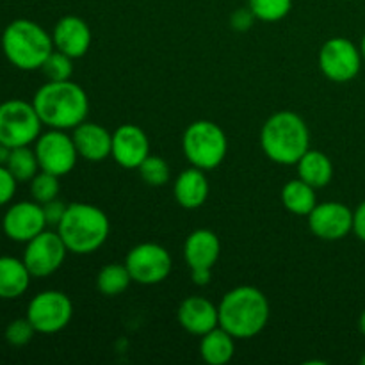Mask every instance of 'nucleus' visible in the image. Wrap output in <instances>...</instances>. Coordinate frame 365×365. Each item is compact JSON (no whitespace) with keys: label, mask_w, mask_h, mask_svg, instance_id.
Segmentation results:
<instances>
[{"label":"nucleus","mask_w":365,"mask_h":365,"mask_svg":"<svg viewBox=\"0 0 365 365\" xmlns=\"http://www.w3.org/2000/svg\"><path fill=\"white\" fill-rule=\"evenodd\" d=\"M255 14L252 13V9L250 7H241V9H235L234 13H232L230 16V25L234 31L237 32H245V31H250L253 25V21H255Z\"/></svg>","instance_id":"nucleus-34"},{"label":"nucleus","mask_w":365,"mask_h":365,"mask_svg":"<svg viewBox=\"0 0 365 365\" xmlns=\"http://www.w3.org/2000/svg\"><path fill=\"white\" fill-rule=\"evenodd\" d=\"M78 157L91 163H100L113 153V134L98 123L82 121L71 134Z\"/></svg>","instance_id":"nucleus-18"},{"label":"nucleus","mask_w":365,"mask_h":365,"mask_svg":"<svg viewBox=\"0 0 365 365\" xmlns=\"http://www.w3.org/2000/svg\"><path fill=\"white\" fill-rule=\"evenodd\" d=\"M9 153H11V148H7V146L0 145V164H2V166H6V164H7V159H9Z\"/></svg>","instance_id":"nucleus-37"},{"label":"nucleus","mask_w":365,"mask_h":365,"mask_svg":"<svg viewBox=\"0 0 365 365\" xmlns=\"http://www.w3.org/2000/svg\"><path fill=\"white\" fill-rule=\"evenodd\" d=\"M48 227L38 202H20L9 207L2 220V228L11 241L29 242Z\"/></svg>","instance_id":"nucleus-14"},{"label":"nucleus","mask_w":365,"mask_h":365,"mask_svg":"<svg viewBox=\"0 0 365 365\" xmlns=\"http://www.w3.org/2000/svg\"><path fill=\"white\" fill-rule=\"evenodd\" d=\"M16 178L11 175V171L0 164V207L13 200L14 192H16Z\"/></svg>","instance_id":"nucleus-32"},{"label":"nucleus","mask_w":365,"mask_h":365,"mask_svg":"<svg viewBox=\"0 0 365 365\" xmlns=\"http://www.w3.org/2000/svg\"><path fill=\"white\" fill-rule=\"evenodd\" d=\"M138 171L143 182L152 185V187H163L170 180V166L163 157L148 155L138 168Z\"/></svg>","instance_id":"nucleus-28"},{"label":"nucleus","mask_w":365,"mask_h":365,"mask_svg":"<svg viewBox=\"0 0 365 365\" xmlns=\"http://www.w3.org/2000/svg\"><path fill=\"white\" fill-rule=\"evenodd\" d=\"M32 274L24 260L0 257V299H16L27 292Z\"/></svg>","instance_id":"nucleus-21"},{"label":"nucleus","mask_w":365,"mask_h":365,"mask_svg":"<svg viewBox=\"0 0 365 365\" xmlns=\"http://www.w3.org/2000/svg\"><path fill=\"white\" fill-rule=\"evenodd\" d=\"M309 228L323 241H341L353 232V210L341 202L317 203L309 214Z\"/></svg>","instance_id":"nucleus-13"},{"label":"nucleus","mask_w":365,"mask_h":365,"mask_svg":"<svg viewBox=\"0 0 365 365\" xmlns=\"http://www.w3.org/2000/svg\"><path fill=\"white\" fill-rule=\"evenodd\" d=\"M6 168L16 178V182H31L38 175L39 163L34 150L29 146H18V148H11Z\"/></svg>","instance_id":"nucleus-26"},{"label":"nucleus","mask_w":365,"mask_h":365,"mask_svg":"<svg viewBox=\"0 0 365 365\" xmlns=\"http://www.w3.org/2000/svg\"><path fill=\"white\" fill-rule=\"evenodd\" d=\"M132 282L141 285H157L166 280L173 267L170 252L155 242L134 246L125 259Z\"/></svg>","instance_id":"nucleus-9"},{"label":"nucleus","mask_w":365,"mask_h":365,"mask_svg":"<svg viewBox=\"0 0 365 365\" xmlns=\"http://www.w3.org/2000/svg\"><path fill=\"white\" fill-rule=\"evenodd\" d=\"M43 125L57 130H70L86 121L89 98L84 89L71 81H48L32 100Z\"/></svg>","instance_id":"nucleus-1"},{"label":"nucleus","mask_w":365,"mask_h":365,"mask_svg":"<svg viewBox=\"0 0 365 365\" xmlns=\"http://www.w3.org/2000/svg\"><path fill=\"white\" fill-rule=\"evenodd\" d=\"M53 48L78 59L88 53L91 46V29L82 18L68 14L56 24L52 32Z\"/></svg>","instance_id":"nucleus-16"},{"label":"nucleus","mask_w":365,"mask_h":365,"mask_svg":"<svg viewBox=\"0 0 365 365\" xmlns=\"http://www.w3.org/2000/svg\"><path fill=\"white\" fill-rule=\"evenodd\" d=\"M282 203L294 216H309L317 205L316 189L302 178L287 182L282 189Z\"/></svg>","instance_id":"nucleus-24"},{"label":"nucleus","mask_w":365,"mask_h":365,"mask_svg":"<svg viewBox=\"0 0 365 365\" xmlns=\"http://www.w3.org/2000/svg\"><path fill=\"white\" fill-rule=\"evenodd\" d=\"M178 323L191 335H205L220 327V312L210 299L202 296H189L178 307Z\"/></svg>","instance_id":"nucleus-17"},{"label":"nucleus","mask_w":365,"mask_h":365,"mask_svg":"<svg viewBox=\"0 0 365 365\" xmlns=\"http://www.w3.org/2000/svg\"><path fill=\"white\" fill-rule=\"evenodd\" d=\"M220 327L234 339L257 337L269 323V302L252 285H241L223 296L217 305Z\"/></svg>","instance_id":"nucleus-2"},{"label":"nucleus","mask_w":365,"mask_h":365,"mask_svg":"<svg viewBox=\"0 0 365 365\" xmlns=\"http://www.w3.org/2000/svg\"><path fill=\"white\" fill-rule=\"evenodd\" d=\"M360 364H362V365H365V355L362 356V359H360Z\"/></svg>","instance_id":"nucleus-40"},{"label":"nucleus","mask_w":365,"mask_h":365,"mask_svg":"<svg viewBox=\"0 0 365 365\" xmlns=\"http://www.w3.org/2000/svg\"><path fill=\"white\" fill-rule=\"evenodd\" d=\"M353 234L365 242V202L360 203L353 212Z\"/></svg>","instance_id":"nucleus-35"},{"label":"nucleus","mask_w":365,"mask_h":365,"mask_svg":"<svg viewBox=\"0 0 365 365\" xmlns=\"http://www.w3.org/2000/svg\"><path fill=\"white\" fill-rule=\"evenodd\" d=\"M34 334H36V328L32 327V323L27 319V317H24V319H14L7 324L6 341L9 342L11 346L20 348V346L29 344V342L32 341V337H34Z\"/></svg>","instance_id":"nucleus-31"},{"label":"nucleus","mask_w":365,"mask_h":365,"mask_svg":"<svg viewBox=\"0 0 365 365\" xmlns=\"http://www.w3.org/2000/svg\"><path fill=\"white\" fill-rule=\"evenodd\" d=\"M182 148L195 168L203 171L216 170L228 152V139L223 128L209 120L192 121L184 132Z\"/></svg>","instance_id":"nucleus-6"},{"label":"nucleus","mask_w":365,"mask_h":365,"mask_svg":"<svg viewBox=\"0 0 365 365\" xmlns=\"http://www.w3.org/2000/svg\"><path fill=\"white\" fill-rule=\"evenodd\" d=\"M248 7L260 21L284 20L292 9V0H248Z\"/></svg>","instance_id":"nucleus-27"},{"label":"nucleus","mask_w":365,"mask_h":365,"mask_svg":"<svg viewBox=\"0 0 365 365\" xmlns=\"http://www.w3.org/2000/svg\"><path fill=\"white\" fill-rule=\"evenodd\" d=\"M221 253L220 237L212 230L198 228L185 239L184 257L191 269H212Z\"/></svg>","instance_id":"nucleus-19"},{"label":"nucleus","mask_w":365,"mask_h":365,"mask_svg":"<svg viewBox=\"0 0 365 365\" xmlns=\"http://www.w3.org/2000/svg\"><path fill=\"white\" fill-rule=\"evenodd\" d=\"M210 274H212V269H191L192 284L203 287V285H207L210 282Z\"/></svg>","instance_id":"nucleus-36"},{"label":"nucleus","mask_w":365,"mask_h":365,"mask_svg":"<svg viewBox=\"0 0 365 365\" xmlns=\"http://www.w3.org/2000/svg\"><path fill=\"white\" fill-rule=\"evenodd\" d=\"M260 146L267 159L277 164H298L310 150V132L305 120L292 110L274 113L260 130Z\"/></svg>","instance_id":"nucleus-3"},{"label":"nucleus","mask_w":365,"mask_h":365,"mask_svg":"<svg viewBox=\"0 0 365 365\" xmlns=\"http://www.w3.org/2000/svg\"><path fill=\"white\" fill-rule=\"evenodd\" d=\"M41 118L25 100L0 103V145L7 148L29 146L41 135Z\"/></svg>","instance_id":"nucleus-7"},{"label":"nucleus","mask_w":365,"mask_h":365,"mask_svg":"<svg viewBox=\"0 0 365 365\" xmlns=\"http://www.w3.org/2000/svg\"><path fill=\"white\" fill-rule=\"evenodd\" d=\"M61 239L68 252L75 255H89L102 248L110 232L107 214L91 203H70L66 214L57 225Z\"/></svg>","instance_id":"nucleus-4"},{"label":"nucleus","mask_w":365,"mask_h":365,"mask_svg":"<svg viewBox=\"0 0 365 365\" xmlns=\"http://www.w3.org/2000/svg\"><path fill=\"white\" fill-rule=\"evenodd\" d=\"M132 284V277L125 264H107L96 274V289L107 298L120 296Z\"/></svg>","instance_id":"nucleus-25"},{"label":"nucleus","mask_w":365,"mask_h":365,"mask_svg":"<svg viewBox=\"0 0 365 365\" xmlns=\"http://www.w3.org/2000/svg\"><path fill=\"white\" fill-rule=\"evenodd\" d=\"M362 52L348 38H331L319 50V70L337 84L353 81L362 68Z\"/></svg>","instance_id":"nucleus-10"},{"label":"nucleus","mask_w":365,"mask_h":365,"mask_svg":"<svg viewBox=\"0 0 365 365\" xmlns=\"http://www.w3.org/2000/svg\"><path fill=\"white\" fill-rule=\"evenodd\" d=\"M359 328L360 331H362V335L365 337V310L362 314H360V319H359Z\"/></svg>","instance_id":"nucleus-38"},{"label":"nucleus","mask_w":365,"mask_h":365,"mask_svg":"<svg viewBox=\"0 0 365 365\" xmlns=\"http://www.w3.org/2000/svg\"><path fill=\"white\" fill-rule=\"evenodd\" d=\"M68 248L59 232L43 230L27 242L24 262L29 273L36 278H45L56 273L66 259Z\"/></svg>","instance_id":"nucleus-12"},{"label":"nucleus","mask_w":365,"mask_h":365,"mask_svg":"<svg viewBox=\"0 0 365 365\" xmlns=\"http://www.w3.org/2000/svg\"><path fill=\"white\" fill-rule=\"evenodd\" d=\"M113 159L125 170H138L150 155V141L146 132L134 123L118 127L113 134Z\"/></svg>","instance_id":"nucleus-15"},{"label":"nucleus","mask_w":365,"mask_h":365,"mask_svg":"<svg viewBox=\"0 0 365 365\" xmlns=\"http://www.w3.org/2000/svg\"><path fill=\"white\" fill-rule=\"evenodd\" d=\"M360 52H362V57H364V61H365V34H364V38H362V43H360Z\"/></svg>","instance_id":"nucleus-39"},{"label":"nucleus","mask_w":365,"mask_h":365,"mask_svg":"<svg viewBox=\"0 0 365 365\" xmlns=\"http://www.w3.org/2000/svg\"><path fill=\"white\" fill-rule=\"evenodd\" d=\"M41 70L48 81H70L73 75V59L59 50H53L43 63Z\"/></svg>","instance_id":"nucleus-29"},{"label":"nucleus","mask_w":365,"mask_h":365,"mask_svg":"<svg viewBox=\"0 0 365 365\" xmlns=\"http://www.w3.org/2000/svg\"><path fill=\"white\" fill-rule=\"evenodd\" d=\"M34 152L38 157L39 170L57 175V177L70 173L78 159L73 138L57 128H52L36 139Z\"/></svg>","instance_id":"nucleus-11"},{"label":"nucleus","mask_w":365,"mask_h":365,"mask_svg":"<svg viewBox=\"0 0 365 365\" xmlns=\"http://www.w3.org/2000/svg\"><path fill=\"white\" fill-rule=\"evenodd\" d=\"M73 303L61 291H43L31 299L27 319L38 334H57L71 323Z\"/></svg>","instance_id":"nucleus-8"},{"label":"nucleus","mask_w":365,"mask_h":365,"mask_svg":"<svg viewBox=\"0 0 365 365\" xmlns=\"http://www.w3.org/2000/svg\"><path fill=\"white\" fill-rule=\"evenodd\" d=\"M68 205H64L61 200H52V202H46L43 203V212H45V220L48 227H56L61 223V220L64 217L66 214Z\"/></svg>","instance_id":"nucleus-33"},{"label":"nucleus","mask_w":365,"mask_h":365,"mask_svg":"<svg viewBox=\"0 0 365 365\" xmlns=\"http://www.w3.org/2000/svg\"><path fill=\"white\" fill-rule=\"evenodd\" d=\"M59 177L52 173H46V171H41V173H38L31 180L32 198H34V202L41 203V205L56 200L57 195H59Z\"/></svg>","instance_id":"nucleus-30"},{"label":"nucleus","mask_w":365,"mask_h":365,"mask_svg":"<svg viewBox=\"0 0 365 365\" xmlns=\"http://www.w3.org/2000/svg\"><path fill=\"white\" fill-rule=\"evenodd\" d=\"M298 175L314 189H321L331 182L334 164L319 150H307L305 155L298 160Z\"/></svg>","instance_id":"nucleus-23"},{"label":"nucleus","mask_w":365,"mask_h":365,"mask_svg":"<svg viewBox=\"0 0 365 365\" xmlns=\"http://www.w3.org/2000/svg\"><path fill=\"white\" fill-rule=\"evenodd\" d=\"M2 48L7 61L18 70H41L46 57L53 52L52 36L32 20L11 21L2 34Z\"/></svg>","instance_id":"nucleus-5"},{"label":"nucleus","mask_w":365,"mask_h":365,"mask_svg":"<svg viewBox=\"0 0 365 365\" xmlns=\"http://www.w3.org/2000/svg\"><path fill=\"white\" fill-rule=\"evenodd\" d=\"M209 191L210 185L205 173H203V170L195 166L182 171L173 185V195L177 203L189 210L200 209L209 198Z\"/></svg>","instance_id":"nucleus-20"},{"label":"nucleus","mask_w":365,"mask_h":365,"mask_svg":"<svg viewBox=\"0 0 365 365\" xmlns=\"http://www.w3.org/2000/svg\"><path fill=\"white\" fill-rule=\"evenodd\" d=\"M234 337L221 327L214 328V330L202 335L200 355H202L203 362H207L209 365H225L234 359Z\"/></svg>","instance_id":"nucleus-22"}]
</instances>
